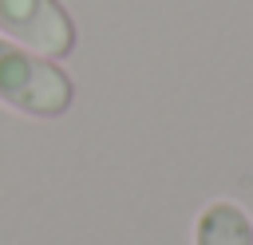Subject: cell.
<instances>
[{"label": "cell", "mask_w": 253, "mask_h": 245, "mask_svg": "<svg viewBox=\"0 0 253 245\" xmlns=\"http://www.w3.org/2000/svg\"><path fill=\"white\" fill-rule=\"evenodd\" d=\"M194 245H253V221L233 202H213L198 213Z\"/></svg>", "instance_id": "cell-3"}, {"label": "cell", "mask_w": 253, "mask_h": 245, "mask_svg": "<svg viewBox=\"0 0 253 245\" xmlns=\"http://www.w3.org/2000/svg\"><path fill=\"white\" fill-rule=\"evenodd\" d=\"M0 32L47 59L75 51V20L59 0H0Z\"/></svg>", "instance_id": "cell-2"}, {"label": "cell", "mask_w": 253, "mask_h": 245, "mask_svg": "<svg viewBox=\"0 0 253 245\" xmlns=\"http://www.w3.org/2000/svg\"><path fill=\"white\" fill-rule=\"evenodd\" d=\"M0 99L20 115L59 119L75 99V83L47 55L0 40Z\"/></svg>", "instance_id": "cell-1"}]
</instances>
